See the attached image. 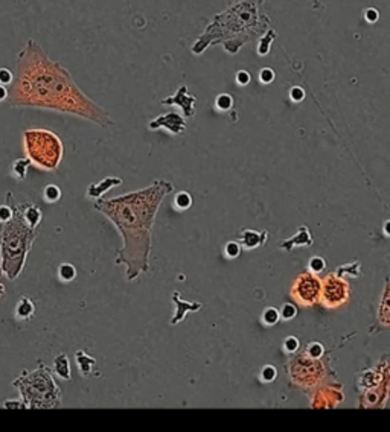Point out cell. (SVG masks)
<instances>
[{"label": "cell", "instance_id": "6da1fadb", "mask_svg": "<svg viewBox=\"0 0 390 432\" xmlns=\"http://www.w3.org/2000/svg\"><path fill=\"white\" fill-rule=\"evenodd\" d=\"M9 105L72 114L102 128L114 125L110 113L87 96L70 72L53 61L34 38L17 55L14 79L9 86Z\"/></svg>", "mask_w": 390, "mask_h": 432}, {"label": "cell", "instance_id": "7a4b0ae2", "mask_svg": "<svg viewBox=\"0 0 390 432\" xmlns=\"http://www.w3.org/2000/svg\"><path fill=\"white\" fill-rule=\"evenodd\" d=\"M171 191V183L159 180L145 189L93 202V209L107 216L122 236L124 245L116 251L114 263L127 266V280H136L149 268L151 229L163 196Z\"/></svg>", "mask_w": 390, "mask_h": 432}, {"label": "cell", "instance_id": "3957f363", "mask_svg": "<svg viewBox=\"0 0 390 432\" xmlns=\"http://www.w3.org/2000/svg\"><path fill=\"white\" fill-rule=\"evenodd\" d=\"M268 25L270 20L261 12L259 2H238L212 18L204 34L192 46V52L198 55L210 45H223L227 52L237 53L245 43L262 37Z\"/></svg>", "mask_w": 390, "mask_h": 432}, {"label": "cell", "instance_id": "277c9868", "mask_svg": "<svg viewBox=\"0 0 390 432\" xmlns=\"http://www.w3.org/2000/svg\"><path fill=\"white\" fill-rule=\"evenodd\" d=\"M5 202L11 205L12 218L0 227V273L9 280H15L25 270L28 254L38 238V229H31L25 221L12 193H6Z\"/></svg>", "mask_w": 390, "mask_h": 432}, {"label": "cell", "instance_id": "5b68a950", "mask_svg": "<svg viewBox=\"0 0 390 432\" xmlns=\"http://www.w3.org/2000/svg\"><path fill=\"white\" fill-rule=\"evenodd\" d=\"M12 386L18 389L26 409H55L63 405L61 389L43 361H38L35 370H22Z\"/></svg>", "mask_w": 390, "mask_h": 432}, {"label": "cell", "instance_id": "8992f818", "mask_svg": "<svg viewBox=\"0 0 390 432\" xmlns=\"http://www.w3.org/2000/svg\"><path fill=\"white\" fill-rule=\"evenodd\" d=\"M23 148L31 166L45 172H55L63 160L61 139L46 128H29L23 133Z\"/></svg>", "mask_w": 390, "mask_h": 432}, {"label": "cell", "instance_id": "52a82bcc", "mask_svg": "<svg viewBox=\"0 0 390 432\" xmlns=\"http://www.w3.org/2000/svg\"><path fill=\"white\" fill-rule=\"evenodd\" d=\"M320 294V282L317 277L309 274H302L297 277L292 286V297L303 306H309L316 301Z\"/></svg>", "mask_w": 390, "mask_h": 432}, {"label": "cell", "instance_id": "ba28073f", "mask_svg": "<svg viewBox=\"0 0 390 432\" xmlns=\"http://www.w3.org/2000/svg\"><path fill=\"white\" fill-rule=\"evenodd\" d=\"M349 295L347 285L336 276H328L323 283V300L326 306H340Z\"/></svg>", "mask_w": 390, "mask_h": 432}, {"label": "cell", "instance_id": "9c48e42d", "mask_svg": "<svg viewBox=\"0 0 390 432\" xmlns=\"http://www.w3.org/2000/svg\"><path fill=\"white\" fill-rule=\"evenodd\" d=\"M75 362L78 367V372L83 378H92V376H101L98 370L96 358L90 356L84 350H78L75 353Z\"/></svg>", "mask_w": 390, "mask_h": 432}, {"label": "cell", "instance_id": "30bf717a", "mask_svg": "<svg viewBox=\"0 0 390 432\" xmlns=\"http://www.w3.org/2000/svg\"><path fill=\"white\" fill-rule=\"evenodd\" d=\"M160 127H165L166 130L172 131L174 134H182L185 131V122L182 120V117L176 113H169V114H165V116H160L157 119H154L148 128L149 130H157Z\"/></svg>", "mask_w": 390, "mask_h": 432}, {"label": "cell", "instance_id": "8fae6325", "mask_svg": "<svg viewBox=\"0 0 390 432\" xmlns=\"http://www.w3.org/2000/svg\"><path fill=\"white\" fill-rule=\"evenodd\" d=\"M35 301L28 297V295H22L18 297L15 307H14V317L18 321H31L35 315Z\"/></svg>", "mask_w": 390, "mask_h": 432}, {"label": "cell", "instance_id": "7c38bea8", "mask_svg": "<svg viewBox=\"0 0 390 432\" xmlns=\"http://www.w3.org/2000/svg\"><path fill=\"white\" fill-rule=\"evenodd\" d=\"M122 184V180L118 177H107L104 180H101L99 183H92L87 188V196L92 199H98V198H104V195L108 192L113 188H118Z\"/></svg>", "mask_w": 390, "mask_h": 432}, {"label": "cell", "instance_id": "4fadbf2b", "mask_svg": "<svg viewBox=\"0 0 390 432\" xmlns=\"http://www.w3.org/2000/svg\"><path fill=\"white\" fill-rule=\"evenodd\" d=\"M18 204H20L22 215H23L25 221L29 224V227L38 229V225L42 224V219H43V212L40 210V207L32 202H18Z\"/></svg>", "mask_w": 390, "mask_h": 432}, {"label": "cell", "instance_id": "5bb4252c", "mask_svg": "<svg viewBox=\"0 0 390 432\" xmlns=\"http://www.w3.org/2000/svg\"><path fill=\"white\" fill-rule=\"evenodd\" d=\"M53 373L61 379V381H70L72 379V368H70V359L67 353H60L53 358L52 364Z\"/></svg>", "mask_w": 390, "mask_h": 432}, {"label": "cell", "instance_id": "9a60e30c", "mask_svg": "<svg viewBox=\"0 0 390 432\" xmlns=\"http://www.w3.org/2000/svg\"><path fill=\"white\" fill-rule=\"evenodd\" d=\"M185 90H186V87L183 86V87L179 90V93H177L176 96L162 100V104H177L179 107H182V108L185 110V114H186V116H192V114H194V108H192V105H191V104H194L195 99L192 96L183 97Z\"/></svg>", "mask_w": 390, "mask_h": 432}, {"label": "cell", "instance_id": "2e32d148", "mask_svg": "<svg viewBox=\"0 0 390 432\" xmlns=\"http://www.w3.org/2000/svg\"><path fill=\"white\" fill-rule=\"evenodd\" d=\"M31 166V161L28 158H17L15 161H12L11 164V174L15 180L23 181L26 178L28 174V168Z\"/></svg>", "mask_w": 390, "mask_h": 432}, {"label": "cell", "instance_id": "e0dca14e", "mask_svg": "<svg viewBox=\"0 0 390 432\" xmlns=\"http://www.w3.org/2000/svg\"><path fill=\"white\" fill-rule=\"evenodd\" d=\"M58 277L63 282H72L76 277V268L72 263H61L58 266Z\"/></svg>", "mask_w": 390, "mask_h": 432}, {"label": "cell", "instance_id": "ac0fdd59", "mask_svg": "<svg viewBox=\"0 0 390 432\" xmlns=\"http://www.w3.org/2000/svg\"><path fill=\"white\" fill-rule=\"evenodd\" d=\"M276 38V32L273 31V29H268V32L264 35V37H261V40H259V45H258V53L259 55H267L268 52H270V45H271V42Z\"/></svg>", "mask_w": 390, "mask_h": 432}, {"label": "cell", "instance_id": "d6986e66", "mask_svg": "<svg viewBox=\"0 0 390 432\" xmlns=\"http://www.w3.org/2000/svg\"><path fill=\"white\" fill-rule=\"evenodd\" d=\"M43 198L48 204H53L61 199V189L55 184H48L43 189Z\"/></svg>", "mask_w": 390, "mask_h": 432}, {"label": "cell", "instance_id": "ffe728a7", "mask_svg": "<svg viewBox=\"0 0 390 432\" xmlns=\"http://www.w3.org/2000/svg\"><path fill=\"white\" fill-rule=\"evenodd\" d=\"M174 301L177 303V306H179L180 309L177 311V314H176V318H172V321H171L172 324L179 323V321H180V320H182V318L185 317V311H186V309H197V307H198V306H192V307H191V306H189L188 303H183V301H180V300H179V295H177V294H174Z\"/></svg>", "mask_w": 390, "mask_h": 432}, {"label": "cell", "instance_id": "44dd1931", "mask_svg": "<svg viewBox=\"0 0 390 432\" xmlns=\"http://www.w3.org/2000/svg\"><path fill=\"white\" fill-rule=\"evenodd\" d=\"M262 320H264V323H265V324L273 326V324H276V323H278V320H279V312H278L276 309L270 307V309H267V311L264 312Z\"/></svg>", "mask_w": 390, "mask_h": 432}, {"label": "cell", "instance_id": "7402d4cb", "mask_svg": "<svg viewBox=\"0 0 390 432\" xmlns=\"http://www.w3.org/2000/svg\"><path fill=\"white\" fill-rule=\"evenodd\" d=\"M191 204H192V199H191L189 193L180 192L176 196V205L179 209H188V207H191Z\"/></svg>", "mask_w": 390, "mask_h": 432}, {"label": "cell", "instance_id": "603a6c76", "mask_svg": "<svg viewBox=\"0 0 390 432\" xmlns=\"http://www.w3.org/2000/svg\"><path fill=\"white\" fill-rule=\"evenodd\" d=\"M217 108H220L221 111H226L232 107V96L229 95H220L217 97V102H215Z\"/></svg>", "mask_w": 390, "mask_h": 432}, {"label": "cell", "instance_id": "cb8c5ba5", "mask_svg": "<svg viewBox=\"0 0 390 432\" xmlns=\"http://www.w3.org/2000/svg\"><path fill=\"white\" fill-rule=\"evenodd\" d=\"M12 79H14V73L8 67H2L0 69V84L2 86H11Z\"/></svg>", "mask_w": 390, "mask_h": 432}, {"label": "cell", "instance_id": "d4e9b609", "mask_svg": "<svg viewBox=\"0 0 390 432\" xmlns=\"http://www.w3.org/2000/svg\"><path fill=\"white\" fill-rule=\"evenodd\" d=\"M11 218H12V209H11L9 204L5 202L3 205H0V225L8 222Z\"/></svg>", "mask_w": 390, "mask_h": 432}, {"label": "cell", "instance_id": "484cf974", "mask_svg": "<svg viewBox=\"0 0 390 432\" xmlns=\"http://www.w3.org/2000/svg\"><path fill=\"white\" fill-rule=\"evenodd\" d=\"M244 242H245V246L247 248H253L259 243V236L253 232H247L244 235Z\"/></svg>", "mask_w": 390, "mask_h": 432}, {"label": "cell", "instance_id": "4316f807", "mask_svg": "<svg viewBox=\"0 0 390 432\" xmlns=\"http://www.w3.org/2000/svg\"><path fill=\"white\" fill-rule=\"evenodd\" d=\"M3 408L6 409H26V405L23 403V400H5L3 402Z\"/></svg>", "mask_w": 390, "mask_h": 432}, {"label": "cell", "instance_id": "83f0119b", "mask_svg": "<svg viewBox=\"0 0 390 432\" xmlns=\"http://www.w3.org/2000/svg\"><path fill=\"white\" fill-rule=\"evenodd\" d=\"M259 79H261L264 84H268V83H271V81L275 79V72H273L271 69L265 67V69H262L261 73H259Z\"/></svg>", "mask_w": 390, "mask_h": 432}, {"label": "cell", "instance_id": "f1b7e54d", "mask_svg": "<svg viewBox=\"0 0 390 432\" xmlns=\"http://www.w3.org/2000/svg\"><path fill=\"white\" fill-rule=\"evenodd\" d=\"M309 268H311L314 273H319V271H322V270L325 268V260L320 259V257H313V259L309 260Z\"/></svg>", "mask_w": 390, "mask_h": 432}, {"label": "cell", "instance_id": "f546056e", "mask_svg": "<svg viewBox=\"0 0 390 432\" xmlns=\"http://www.w3.org/2000/svg\"><path fill=\"white\" fill-rule=\"evenodd\" d=\"M226 254L229 257H237L240 254V245L237 242H229L226 245Z\"/></svg>", "mask_w": 390, "mask_h": 432}, {"label": "cell", "instance_id": "4dcf8cb0", "mask_svg": "<svg viewBox=\"0 0 390 432\" xmlns=\"http://www.w3.org/2000/svg\"><path fill=\"white\" fill-rule=\"evenodd\" d=\"M308 353H309V356H313V358H319V356L323 353V348H322L320 344L314 342V344H309V345H308Z\"/></svg>", "mask_w": 390, "mask_h": 432}, {"label": "cell", "instance_id": "1f68e13d", "mask_svg": "<svg viewBox=\"0 0 390 432\" xmlns=\"http://www.w3.org/2000/svg\"><path fill=\"white\" fill-rule=\"evenodd\" d=\"M290 97H291L294 102H300V100H303V97H305V92H303L300 87H292L291 92H290Z\"/></svg>", "mask_w": 390, "mask_h": 432}, {"label": "cell", "instance_id": "d6a6232c", "mask_svg": "<svg viewBox=\"0 0 390 432\" xmlns=\"http://www.w3.org/2000/svg\"><path fill=\"white\" fill-rule=\"evenodd\" d=\"M294 315H296V307H294L292 304H285V306L282 307V317H284L285 320H291Z\"/></svg>", "mask_w": 390, "mask_h": 432}, {"label": "cell", "instance_id": "836d02e7", "mask_svg": "<svg viewBox=\"0 0 390 432\" xmlns=\"http://www.w3.org/2000/svg\"><path fill=\"white\" fill-rule=\"evenodd\" d=\"M262 378L265 379V381H273L275 378H276V368H273V367H265L264 370H262Z\"/></svg>", "mask_w": 390, "mask_h": 432}, {"label": "cell", "instance_id": "e575fe53", "mask_svg": "<svg viewBox=\"0 0 390 432\" xmlns=\"http://www.w3.org/2000/svg\"><path fill=\"white\" fill-rule=\"evenodd\" d=\"M297 347H299V341H297L294 336H290L288 339H285V348H287L288 352H296Z\"/></svg>", "mask_w": 390, "mask_h": 432}, {"label": "cell", "instance_id": "d590c367", "mask_svg": "<svg viewBox=\"0 0 390 432\" xmlns=\"http://www.w3.org/2000/svg\"><path fill=\"white\" fill-rule=\"evenodd\" d=\"M250 75L245 72V70H241V72H238V75H237V81H238V84H241V86H245V84H248L250 83Z\"/></svg>", "mask_w": 390, "mask_h": 432}, {"label": "cell", "instance_id": "8d00e7d4", "mask_svg": "<svg viewBox=\"0 0 390 432\" xmlns=\"http://www.w3.org/2000/svg\"><path fill=\"white\" fill-rule=\"evenodd\" d=\"M377 18H378V11H377V9H367V11H366V20H367L369 23L377 22Z\"/></svg>", "mask_w": 390, "mask_h": 432}, {"label": "cell", "instance_id": "74e56055", "mask_svg": "<svg viewBox=\"0 0 390 432\" xmlns=\"http://www.w3.org/2000/svg\"><path fill=\"white\" fill-rule=\"evenodd\" d=\"M8 96H9V90H8V87H6V86H2V84H0V102L6 100V99H8Z\"/></svg>", "mask_w": 390, "mask_h": 432}, {"label": "cell", "instance_id": "f35d334b", "mask_svg": "<svg viewBox=\"0 0 390 432\" xmlns=\"http://www.w3.org/2000/svg\"><path fill=\"white\" fill-rule=\"evenodd\" d=\"M0 277H2V273H0ZM3 295H5V285L0 282V298H3Z\"/></svg>", "mask_w": 390, "mask_h": 432}, {"label": "cell", "instance_id": "ab89813d", "mask_svg": "<svg viewBox=\"0 0 390 432\" xmlns=\"http://www.w3.org/2000/svg\"><path fill=\"white\" fill-rule=\"evenodd\" d=\"M384 230H386V233H387V235H390V221L386 224V225H384Z\"/></svg>", "mask_w": 390, "mask_h": 432}]
</instances>
